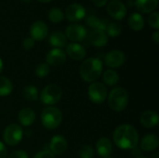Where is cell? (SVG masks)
<instances>
[{
	"mask_svg": "<svg viewBox=\"0 0 159 158\" xmlns=\"http://www.w3.org/2000/svg\"><path fill=\"white\" fill-rule=\"evenodd\" d=\"M113 140L118 148L122 150H131L139 143V133L134 127L124 124L115 129Z\"/></svg>",
	"mask_w": 159,
	"mask_h": 158,
	"instance_id": "obj_1",
	"label": "cell"
},
{
	"mask_svg": "<svg viewBox=\"0 0 159 158\" xmlns=\"http://www.w3.org/2000/svg\"><path fill=\"white\" fill-rule=\"evenodd\" d=\"M102 62L98 58H89L83 61L80 66V76L81 78L89 83L97 80L102 73Z\"/></svg>",
	"mask_w": 159,
	"mask_h": 158,
	"instance_id": "obj_2",
	"label": "cell"
},
{
	"mask_svg": "<svg viewBox=\"0 0 159 158\" xmlns=\"http://www.w3.org/2000/svg\"><path fill=\"white\" fill-rule=\"evenodd\" d=\"M108 103L112 110L122 112L129 103V93L123 88H115L108 95Z\"/></svg>",
	"mask_w": 159,
	"mask_h": 158,
	"instance_id": "obj_3",
	"label": "cell"
},
{
	"mask_svg": "<svg viewBox=\"0 0 159 158\" xmlns=\"http://www.w3.org/2000/svg\"><path fill=\"white\" fill-rule=\"evenodd\" d=\"M62 120V115L60 109L54 106L46 107L41 114V122L48 129H57Z\"/></svg>",
	"mask_w": 159,
	"mask_h": 158,
	"instance_id": "obj_4",
	"label": "cell"
},
{
	"mask_svg": "<svg viewBox=\"0 0 159 158\" xmlns=\"http://www.w3.org/2000/svg\"><path fill=\"white\" fill-rule=\"evenodd\" d=\"M62 96L61 88L56 84L46 86L40 93V100L46 105H54L60 102Z\"/></svg>",
	"mask_w": 159,
	"mask_h": 158,
	"instance_id": "obj_5",
	"label": "cell"
},
{
	"mask_svg": "<svg viewBox=\"0 0 159 158\" xmlns=\"http://www.w3.org/2000/svg\"><path fill=\"white\" fill-rule=\"evenodd\" d=\"M107 88L100 82L91 83L88 88V95L89 100L96 104L102 103L107 99Z\"/></svg>",
	"mask_w": 159,
	"mask_h": 158,
	"instance_id": "obj_6",
	"label": "cell"
},
{
	"mask_svg": "<svg viewBox=\"0 0 159 158\" xmlns=\"http://www.w3.org/2000/svg\"><path fill=\"white\" fill-rule=\"evenodd\" d=\"M4 141L7 145L15 146L20 143L22 139L23 131L22 129L17 124L8 125L4 130Z\"/></svg>",
	"mask_w": 159,
	"mask_h": 158,
	"instance_id": "obj_7",
	"label": "cell"
},
{
	"mask_svg": "<svg viewBox=\"0 0 159 158\" xmlns=\"http://www.w3.org/2000/svg\"><path fill=\"white\" fill-rule=\"evenodd\" d=\"M107 13L115 20H122L127 14V7L120 0H112L107 4Z\"/></svg>",
	"mask_w": 159,
	"mask_h": 158,
	"instance_id": "obj_8",
	"label": "cell"
},
{
	"mask_svg": "<svg viewBox=\"0 0 159 158\" xmlns=\"http://www.w3.org/2000/svg\"><path fill=\"white\" fill-rule=\"evenodd\" d=\"M65 36L73 42H80L87 36V30L80 24H70L65 30Z\"/></svg>",
	"mask_w": 159,
	"mask_h": 158,
	"instance_id": "obj_9",
	"label": "cell"
},
{
	"mask_svg": "<svg viewBox=\"0 0 159 158\" xmlns=\"http://www.w3.org/2000/svg\"><path fill=\"white\" fill-rule=\"evenodd\" d=\"M105 64L110 68H118L122 66L126 61V56L124 52L118 49L111 50L105 56Z\"/></svg>",
	"mask_w": 159,
	"mask_h": 158,
	"instance_id": "obj_10",
	"label": "cell"
},
{
	"mask_svg": "<svg viewBox=\"0 0 159 158\" xmlns=\"http://www.w3.org/2000/svg\"><path fill=\"white\" fill-rule=\"evenodd\" d=\"M86 15V9L81 4L74 3L68 6L65 9V17L70 21H79Z\"/></svg>",
	"mask_w": 159,
	"mask_h": 158,
	"instance_id": "obj_11",
	"label": "cell"
},
{
	"mask_svg": "<svg viewBox=\"0 0 159 158\" xmlns=\"http://www.w3.org/2000/svg\"><path fill=\"white\" fill-rule=\"evenodd\" d=\"M48 33V28L44 21L38 20L32 24L30 28V34L31 38L36 41L44 40Z\"/></svg>",
	"mask_w": 159,
	"mask_h": 158,
	"instance_id": "obj_12",
	"label": "cell"
},
{
	"mask_svg": "<svg viewBox=\"0 0 159 158\" xmlns=\"http://www.w3.org/2000/svg\"><path fill=\"white\" fill-rule=\"evenodd\" d=\"M47 64L52 66H59L65 62L66 53L61 48H53L48 51L46 56Z\"/></svg>",
	"mask_w": 159,
	"mask_h": 158,
	"instance_id": "obj_13",
	"label": "cell"
},
{
	"mask_svg": "<svg viewBox=\"0 0 159 158\" xmlns=\"http://www.w3.org/2000/svg\"><path fill=\"white\" fill-rule=\"evenodd\" d=\"M67 141L64 137L61 135H56L52 137L49 142V151L55 155H61L67 149Z\"/></svg>",
	"mask_w": 159,
	"mask_h": 158,
	"instance_id": "obj_14",
	"label": "cell"
},
{
	"mask_svg": "<svg viewBox=\"0 0 159 158\" xmlns=\"http://www.w3.org/2000/svg\"><path fill=\"white\" fill-rule=\"evenodd\" d=\"M89 40L93 46L97 47H102L108 43V35L106 34L105 31L94 29L90 32L89 35Z\"/></svg>",
	"mask_w": 159,
	"mask_h": 158,
	"instance_id": "obj_15",
	"label": "cell"
},
{
	"mask_svg": "<svg viewBox=\"0 0 159 158\" xmlns=\"http://www.w3.org/2000/svg\"><path fill=\"white\" fill-rule=\"evenodd\" d=\"M140 121L143 127L147 129H153L157 127L158 124V115L156 111H152V110L144 111L140 117Z\"/></svg>",
	"mask_w": 159,
	"mask_h": 158,
	"instance_id": "obj_16",
	"label": "cell"
},
{
	"mask_svg": "<svg viewBox=\"0 0 159 158\" xmlns=\"http://www.w3.org/2000/svg\"><path fill=\"white\" fill-rule=\"evenodd\" d=\"M67 55L75 61H81L86 56V49L77 43H70L66 47Z\"/></svg>",
	"mask_w": 159,
	"mask_h": 158,
	"instance_id": "obj_17",
	"label": "cell"
},
{
	"mask_svg": "<svg viewBox=\"0 0 159 158\" xmlns=\"http://www.w3.org/2000/svg\"><path fill=\"white\" fill-rule=\"evenodd\" d=\"M96 150L98 155L102 158L110 157L113 152L112 142L107 138H101L96 143Z\"/></svg>",
	"mask_w": 159,
	"mask_h": 158,
	"instance_id": "obj_18",
	"label": "cell"
},
{
	"mask_svg": "<svg viewBox=\"0 0 159 158\" xmlns=\"http://www.w3.org/2000/svg\"><path fill=\"white\" fill-rule=\"evenodd\" d=\"M159 139L156 134H147L141 141V149L144 152H152L157 149Z\"/></svg>",
	"mask_w": 159,
	"mask_h": 158,
	"instance_id": "obj_19",
	"label": "cell"
},
{
	"mask_svg": "<svg viewBox=\"0 0 159 158\" xmlns=\"http://www.w3.org/2000/svg\"><path fill=\"white\" fill-rule=\"evenodd\" d=\"M18 120L23 127L31 126L35 120V113L31 108H23L18 115Z\"/></svg>",
	"mask_w": 159,
	"mask_h": 158,
	"instance_id": "obj_20",
	"label": "cell"
},
{
	"mask_svg": "<svg viewBox=\"0 0 159 158\" xmlns=\"http://www.w3.org/2000/svg\"><path fill=\"white\" fill-rule=\"evenodd\" d=\"M134 5L140 12L151 13L157 7L158 0H135Z\"/></svg>",
	"mask_w": 159,
	"mask_h": 158,
	"instance_id": "obj_21",
	"label": "cell"
},
{
	"mask_svg": "<svg viewBox=\"0 0 159 158\" xmlns=\"http://www.w3.org/2000/svg\"><path fill=\"white\" fill-rule=\"evenodd\" d=\"M49 44L54 47V48H61L66 45L67 38L65 36V34L60 31H56L50 34L48 37Z\"/></svg>",
	"mask_w": 159,
	"mask_h": 158,
	"instance_id": "obj_22",
	"label": "cell"
},
{
	"mask_svg": "<svg viewBox=\"0 0 159 158\" xmlns=\"http://www.w3.org/2000/svg\"><path fill=\"white\" fill-rule=\"evenodd\" d=\"M129 27L134 30V31H141L143 26H144V20H143V17L138 13V12H135V13H132L129 18Z\"/></svg>",
	"mask_w": 159,
	"mask_h": 158,
	"instance_id": "obj_23",
	"label": "cell"
},
{
	"mask_svg": "<svg viewBox=\"0 0 159 158\" xmlns=\"http://www.w3.org/2000/svg\"><path fill=\"white\" fill-rule=\"evenodd\" d=\"M102 80L103 83L107 86L113 87L115 85H116L119 81V75L118 74L113 70V69H108L106 70L103 74H102Z\"/></svg>",
	"mask_w": 159,
	"mask_h": 158,
	"instance_id": "obj_24",
	"label": "cell"
},
{
	"mask_svg": "<svg viewBox=\"0 0 159 158\" xmlns=\"http://www.w3.org/2000/svg\"><path fill=\"white\" fill-rule=\"evenodd\" d=\"M87 24L94 29H98V30H102L105 31L106 27H107V23L105 20H102L101 19H99L96 16H89L87 19Z\"/></svg>",
	"mask_w": 159,
	"mask_h": 158,
	"instance_id": "obj_25",
	"label": "cell"
},
{
	"mask_svg": "<svg viewBox=\"0 0 159 158\" xmlns=\"http://www.w3.org/2000/svg\"><path fill=\"white\" fill-rule=\"evenodd\" d=\"M13 89L11 81L6 76H0V96L6 97L8 96Z\"/></svg>",
	"mask_w": 159,
	"mask_h": 158,
	"instance_id": "obj_26",
	"label": "cell"
},
{
	"mask_svg": "<svg viewBox=\"0 0 159 158\" xmlns=\"http://www.w3.org/2000/svg\"><path fill=\"white\" fill-rule=\"evenodd\" d=\"M22 95L25 100L30 101V102H34L38 100L39 98V93L38 89L34 86H27L23 88Z\"/></svg>",
	"mask_w": 159,
	"mask_h": 158,
	"instance_id": "obj_27",
	"label": "cell"
},
{
	"mask_svg": "<svg viewBox=\"0 0 159 158\" xmlns=\"http://www.w3.org/2000/svg\"><path fill=\"white\" fill-rule=\"evenodd\" d=\"M122 32V26L118 22H110L107 24L105 33L107 35L111 37H116L118 36Z\"/></svg>",
	"mask_w": 159,
	"mask_h": 158,
	"instance_id": "obj_28",
	"label": "cell"
},
{
	"mask_svg": "<svg viewBox=\"0 0 159 158\" xmlns=\"http://www.w3.org/2000/svg\"><path fill=\"white\" fill-rule=\"evenodd\" d=\"M48 19L53 23H59L63 20V13L58 7H53L48 12Z\"/></svg>",
	"mask_w": 159,
	"mask_h": 158,
	"instance_id": "obj_29",
	"label": "cell"
},
{
	"mask_svg": "<svg viewBox=\"0 0 159 158\" xmlns=\"http://www.w3.org/2000/svg\"><path fill=\"white\" fill-rule=\"evenodd\" d=\"M49 74V66L47 63H39L35 68V74L37 77L44 78Z\"/></svg>",
	"mask_w": 159,
	"mask_h": 158,
	"instance_id": "obj_30",
	"label": "cell"
},
{
	"mask_svg": "<svg viewBox=\"0 0 159 158\" xmlns=\"http://www.w3.org/2000/svg\"><path fill=\"white\" fill-rule=\"evenodd\" d=\"M80 158H93L94 156V150L89 145H83L79 152H78Z\"/></svg>",
	"mask_w": 159,
	"mask_h": 158,
	"instance_id": "obj_31",
	"label": "cell"
},
{
	"mask_svg": "<svg viewBox=\"0 0 159 158\" xmlns=\"http://www.w3.org/2000/svg\"><path fill=\"white\" fill-rule=\"evenodd\" d=\"M148 23L149 25L156 29L158 30L159 28V13L157 11H153L150 13L149 17H148Z\"/></svg>",
	"mask_w": 159,
	"mask_h": 158,
	"instance_id": "obj_32",
	"label": "cell"
},
{
	"mask_svg": "<svg viewBox=\"0 0 159 158\" xmlns=\"http://www.w3.org/2000/svg\"><path fill=\"white\" fill-rule=\"evenodd\" d=\"M8 158H28V154L23 150H16L9 155Z\"/></svg>",
	"mask_w": 159,
	"mask_h": 158,
	"instance_id": "obj_33",
	"label": "cell"
},
{
	"mask_svg": "<svg viewBox=\"0 0 159 158\" xmlns=\"http://www.w3.org/2000/svg\"><path fill=\"white\" fill-rule=\"evenodd\" d=\"M34 158H55V156L49 150H43L38 152Z\"/></svg>",
	"mask_w": 159,
	"mask_h": 158,
	"instance_id": "obj_34",
	"label": "cell"
},
{
	"mask_svg": "<svg viewBox=\"0 0 159 158\" xmlns=\"http://www.w3.org/2000/svg\"><path fill=\"white\" fill-rule=\"evenodd\" d=\"M34 40L32 39L31 37H26V38L23 39V41H22V47H23V48L29 50L32 47H34Z\"/></svg>",
	"mask_w": 159,
	"mask_h": 158,
	"instance_id": "obj_35",
	"label": "cell"
},
{
	"mask_svg": "<svg viewBox=\"0 0 159 158\" xmlns=\"http://www.w3.org/2000/svg\"><path fill=\"white\" fill-rule=\"evenodd\" d=\"M7 148L5 144L2 142H0V158H7Z\"/></svg>",
	"mask_w": 159,
	"mask_h": 158,
	"instance_id": "obj_36",
	"label": "cell"
},
{
	"mask_svg": "<svg viewBox=\"0 0 159 158\" xmlns=\"http://www.w3.org/2000/svg\"><path fill=\"white\" fill-rule=\"evenodd\" d=\"M92 3L97 7H103L107 4L108 0H91Z\"/></svg>",
	"mask_w": 159,
	"mask_h": 158,
	"instance_id": "obj_37",
	"label": "cell"
},
{
	"mask_svg": "<svg viewBox=\"0 0 159 158\" xmlns=\"http://www.w3.org/2000/svg\"><path fill=\"white\" fill-rule=\"evenodd\" d=\"M153 40L157 44L159 42V32L158 31H156L153 34Z\"/></svg>",
	"mask_w": 159,
	"mask_h": 158,
	"instance_id": "obj_38",
	"label": "cell"
},
{
	"mask_svg": "<svg viewBox=\"0 0 159 158\" xmlns=\"http://www.w3.org/2000/svg\"><path fill=\"white\" fill-rule=\"evenodd\" d=\"M133 5H134V1H133V0H129V1H128V7H131Z\"/></svg>",
	"mask_w": 159,
	"mask_h": 158,
	"instance_id": "obj_39",
	"label": "cell"
},
{
	"mask_svg": "<svg viewBox=\"0 0 159 158\" xmlns=\"http://www.w3.org/2000/svg\"><path fill=\"white\" fill-rule=\"evenodd\" d=\"M3 66H4L3 61H2V59L0 58V74H1V72H2V70H3Z\"/></svg>",
	"mask_w": 159,
	"mask_h": 158,
	"instance_id": "obj_40",
	"label": "cell"
},
{
	"mask_svg": "<svg viewBox=\"0 0 159 158\" xmlns=\"http://www.w3.org/2000/svg\"><path fill=\"white\" fill-rule=\"evenodd\" d=\"M37 1L42 2V3H48V2H49V1H51V0H37Z\"/></svg>",
	"mask_w": 159,
	"mask_h": 158,
	"instance_id": "obj_41",
	"label": "cell"
},
{
	"mask_svg": "<svg viewBox=\"0 0 159 158\" xmlns=\"http://www.w3.org/2000/svg\"><path fill=\"white\" fill-rule=\"evenodd\" d=\"M136 158H146V157H143V156H138V157Z\"/></svg>",
	"mask_w": 159,
	"mask_h": 158,
	"instance_id": "obj_42",
	"label": "cell"
},
{
	"mask_svg": "<svg viewBox=\"0 0 159 158\" xmlns=\"http://www.w3.org/2000/svg\"><path fill=\"white\" fill-rule=\"evenodd\" d=\"M22 1H25V2H28V1H30V0H22Z\"/></svg>",
	"mask_w": 159,
	"mask_h": 158,
	"instance_id": "obj_43",
	"label": "cell"
}]
</instances>
